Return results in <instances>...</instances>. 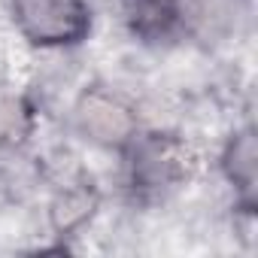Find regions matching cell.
Segmentation results:
<instances>
[{"label": "cell", "instance_id": "obj_1", "mask_svg": "<svg viewBox=\"0 0 258 258\" xmlns=\"http://www.w3.org/2000/svg\"><path fill=\"white\" fill-rule=\"evenodd\" d=\"M10 7L19 31L37 46H70L91 28L85 0H10Z\"/></svg>", "mask_w": 258, "mask_h": 258}, {"label": "cell", "instance_id": "obj_2", "mask_svg": "<svg viewBox=\"0 0 258 258\" xmlns=\"http://www.w3.org/2000/svg\"><path fill=\"white\" fill-rule=\"evenodd\" d=\"M124 19L146 43L170 40L182 25L179 0H124Z\"/></svg>", "mask_w": 258, "mask_h": 258}, {"label": "cell", "instance_id": "obj_3", "mask_svg": "<svg viewBox=\"0 0 258 258\" xmlns=\"http://www.w3.org/2000/svg\"><path fill=\"white\" fill-rule=\"evenodd\" d=\"M176 155H173V143H161L158 137L146 140L137 152V161H131L134 167V185H140V191L146 188H164L176 179L179 167H176Z\"/></svg>", "mask_w": 258, "mask_h": 258}]
</instances>
